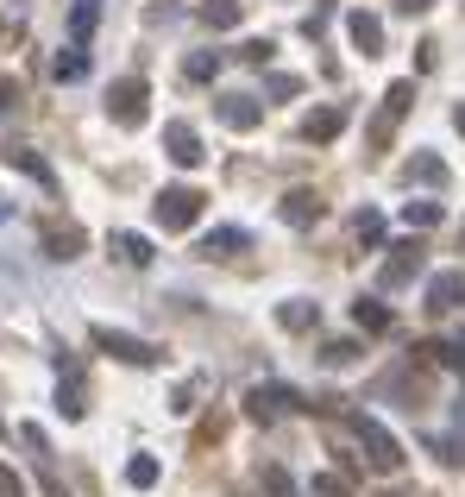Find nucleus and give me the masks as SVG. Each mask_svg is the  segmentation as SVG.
Wrapping results in <instances>:
<instances>
[{
  "label": "nucleus",
  "instance_id": "4468645a",
  "mask_svg": "<svg viewBox=\"0 0 465 497\" xmlns=\"http://www.w3.org/2000/svg\"><path fill=\"white\" fill-rule=\"evenodd\" d=\"M245 246H251V234H245V227H214L195 252H202V258H232V252H245Z\"/></svg>",
  "mask_w": 465,
  "mask_h": 497
},
{
  "label": "nucleus",
  "instance_id": "0eeeda50",
  "mask_svg": "<svg viewBox=\"0 0 465 497\" xmlns=\"http://www.w3.org/2000/svg\"><path fill=\"white\" fill-rule=\"evenodd\" d=\"M95 347H101V353H114V359H126V366H157V347H151V340H138V334L95 328Z\"/></svg>",
  "mask_w": 465,
  "mask_h": 497
},
{
  "label": "nucleus",
  "instance_id": "6ab92c4d",
  "mask_svg": "<svg viewBox=\"0 0 465 497\" xmlns=\"http://www.w3.org/2000/svg\"><path fill=\"white\" fill-rule=\"evenodd\" d=\"M57 403H63V416H82V409H89V390H82V372H76V366H63Z\"/></svg>",
  "mask_w": 465,
  "mask_h": 497
},
{
  "label": "nucleus",
  "instance_id": "2eb2a0df",
  "mask_svg": "<svg viewBox=\"0 0 465 497\" xmlns=\"http://www.w3.org/2000/svg\"><path fill=\"white\" fill-rule=\"evenodd\" d=\"M6 164H13V170H25L32 183H44V189H57V177H51V164H44V158H38L32 145H6Z\"/></svg>",
  "mask_w": 465,
  "mask_h": 497
},
{
  "label": "nucleus",
  "instance_id": "c85d7f7f",
  "mask_svg": "<svg viewBox=\"0 0 465 497\" xmlns=\"http://www.w3.org/2000/svg\"><path fill=\"white\" fill-rule=\"evenodd\" d=\"M232 57H239V63H251V70H264V63L277 57V44H270V38H245V44H239Z\"/></svg>",
  "mask_w": 465,
  "mask_h": 497
},
{
  "label": "nucleus",
  "instance_id": "72a5a7b5",
  "mask_svg": "<svg viewBox=\"0 0 465 497\" xmlns=\"http://www.w3.org/2000/svg\"><path fill=\"white\" fill-rule=\"evenodd\" d=\"M0 497H25V485H19V473H13V466H0Z\"/></svg>",
  "mask_w": 465,
  "mask_h": 497
},
{
  "label": "nucleus",
  "instance_id": "6e6552de",
  "mask_svg": "<svg viewBox=\"0 0 465 497\" xmlns=\"http://www.w3.org/2000/svg\"><path fill=\"white\" fill-rule=\"evenodd\" d=\"M214 120L232 132H251V126H264V101L258 95H214Z\"/></svg>",
  "mask_w": 465,
  "mask_h": 497
},
{
  "label": "nucleus",
  "instance_id": "7ed1b4c3",
  "mask_svg": "<svg viewBox=\"0 0 465 497\" xmlns=\"http://www.w3.org/2000/svg\"><path fill=\"white\" fill-rule=\"evenodd\" d=\"M409 108H415V82H390V95H384L377 120L365 126V145H371V151H390V139H396V126H403Z\"/></svg>",
  "mask_w": 465,
  "mask_h": 497
},
{
  "label": "nucleus",
  "instance_id": "b1692460",
  "mask_svg": "<svg viewBox=\"0 0 465 497\" xmlns=\"http://www.w3.org/2000/svg\"><path fill=\"white\" fill-rule=\"evenodd\" d=\"M434 221H441V202H422V196L403 202V227H409V234H428Z\"/></svg>",
  "mask_w": 465,
  "mask_h": 497
},
{
  "label": "nucleus",
  "instance_id": "5701e85b",
  "mask_svg": "<svg viewBox=\"0 0 465 497\" xmlns=\"http://www.w3.org/2000/svg\"><path fill=\"white\" fill-rule=\"evenodd\" d=\"M428 359H441L447 372H465V334H447V340H434V347H422Z\"/></svg>",
  "mask_w": 465,
  "mask_h": 497
},
{
  "label": "nucleus",
  "instance_id": "f03ea898",
  "mask_svg": "<svg viewBox=\"0 0 465 497\" xmlns=\"http://www.w3.org/2000/svg\"><path fill=\"white\" fill-rule=\"evenodd\" d=\"M202 208H208V196H202V189H189V183H170V189L151 202V221H157L164 234H183V227H195V221H202Z\"/></svg>",
  "mask_w": 465,
  "mask_h": 497
},
{
  "label": "nucleus",
  "instance_id": "a211bd4d",
  "mask_svg": "<svg viewBox=\"0 0 465 497\" xmlns=\"http://www.w3.org/2000/svg\"><path fill=\"white\" fill-rule=\"evenodd\" d=\"M352 328H365V334H384V328H390V309H384L377 296H358V302H352Z\"/></svg>",
  "mask_w": 465,
  "mask_h": 497
},
{
  "label": "nucleus",
  "instance_id": "4c0bfd02",
  "mask_svg": "<svg viewBox=\"0 0 465 497\" xmlns=\"http://www.w3.org/2000/svg\"><path fill=\"white\" fill-rule=\"evenodd\" d=\"M460 240H465V234H460Z\"/></svg>",
  "mask_w": 465,
  "mask_h": 497
},
{
  "label": "nucleus",
  "instance_id": "cd10ccee",
  "mask_svg": "<svg viewBox=\"0 0 465 497\" xmlns=\"http://www.w3.org/2000/svg\"><path fill=\"white\" fill-rule=\"evenodd\" d=\"M157 473H164V466H157L151 454H138V460L126 466V485H132V492H151V485H157Z\"/></svg>",
  "mask_w": 465,
  "mask_h": 497
},
{
  "label": "nucleus",
  "instance_id": "bb28decb",
  "mask_svg": "<svg viewBox=\"0 0 465 497\" xmlns=\"http://www.w3.org/2000/svg\"><path fill=\"white\" fill-rule=\"evenodd\" d=\"M183 76H189V82H214V76H221V51H195V57L183 63Z\"/></svg>",
  "mask_w": 465,
  "mask_h": 497
},
{
  "label": "nucleus",
  "instance_id": "423d86ee",
  "mask_svg": "<svg viewBox=\"0 0 465 497\" xmlns=\"http://www.w3.org/2000/svg\"><path fill=\"white\" fill-rule=\"evenodd\" d=\"M296 403H302V397H296L289 384H251V390H245V416H251V422H277V416L296 409Z\"/></svg>",
  "mask_w": 465,
  "mask_h": 497
},
{
  "label": "nucleus",
  "instance_id": "ddd939ff",
  "mask_svg": "<svg viewBox=\"0 0 465 497\" xmlns=\"http://www.w3.org/2000/svg\"><path fill=\"white\" fill-rule=\"evenodd\" d=\"M340 132H346V108H315V114L302 120V139H308V145H334Z\"/></svg>",
  "mask_w": 465,
  "mask_h": 497
},
{
  "label": "nucleus",
  "instance_id": "20e7f679",
  "mask_svg": "<svg viewBox=\"0 0 465 497\" xmlns=\"http://www.w3.org/2000/svg\"><path fill=\"white\" fill-rule=\"evenodd\" d=\"M422 264H428V246H422V240H396L390 258H384V271H377V290H403V283H415Z\"/></svg>",
  "mask_w": 465,
  "mask_h": 497
},
{
  "label": "nucleus",
  "instance_id": "9d476101",
  "mask_svg": "<svg viewBox=\"0 0 465 497\" xmlns=\"http://www.w3.org/2000/svg\"><path fill=\"white\" fill-rule=\"evenodd\" d=\"M465 309V271H434L428 277V315H453Z\"/></svg>",
  "mask_w": 465,
  "mask_h": 497
},
{
  "label": "nucleus",
  "instance_id": "473e14b6",
  "mask_svg": "<svg viewBox=\"0 0 465 497\" xmlns=\"http://www.w3.org/2000/svg\"><path fill=\"white\" fill-rule=\"evenodd\" d=\"M321 359H327V366H352L358 347H352V340H334V347H321Z\"/></svg>",
  "mask_w": 465,
  "mask_h": 497
},
{
  "label": "nucleus",
  "instance_id": "2f4dec72",
  "mask_svg": "<svg viewBox=\"0 0 465 497\" xmlns=\"http://www.w3.org/2000/svg\"><path fill=\"white\" fill-rule=\"evenodd\" d=\"M315 497H352V485L346 479H334V473H315V485H308Z\"/></svg>",
  "mask_w": 465,
  "mask_h": 497
},
{
  "label": "nucleus",
  "instance_id": "e433bc0d",
  "mask_svg": "<svg viewBox=\"0 0 465 497\" xmlns=\"http://www.w3.org/2000/svg\"><path fill=\"white\" fill-rule=\"evenodd\" d=\"M6 215H13V208H6V196H0V221H6Z\"/></svg>",
  "mask_w": 465,
  "mask_h": 497
},
{
  "label": "nucleus",
  "instance_id": "c756f323",
  "mask_svg": "<svg viewBox=\"0 0 465 497\" xmlns=\"http://www.w3.org/2000/svg\"><path fill=\"white\" fill-rule=\"evenodd\" d=\"M264 95H270V101H289V95H302V76H270Z\"/></svg>",
  "mask_w": 465,
  "mask_h": 497
},
{
  "label": "nucleus",
  "instance_id": "f257e3e1",
  "mask_svg": "<svg viewBox=\"0 0 465 497\" xmlns=\"http://www.w3.org/2000/svg\"><path fill=\"white\" fill-rule=\"evenodd\" d=\"M346 428H352V441L365 447V460H371L377 473H403V447H396V435H390L377 416H365V409H346Z\"/></svg>",
  "mask_w": 465,
  "mask_h": 497
},
{
  "label": "nucleus",
  "instance_id": "393cba45",
  "mask_svg": "<svg viewBox=\"0 0 465 497\" xmlns=\"http://www.w3.org/2000/svg\"><path fill=\"white\" fill-rule=\"evenodd\" d=\"M82 76H89V44H70L57 57V82H82Z\"/></svg>",
  "mask_w": 465,
  "mask_h": 497
},
{
  "label": "nucleus",
  "instance_id": "a878e982",
  "mask_svg": "<svg viewBox=\"0 0 465 497\" xmlns=\"http://www.w3.org/2000/svg\"><path fill=\"white\" fill-rule=\"evenodd\" d=\"M202 19H208L214 32H232V25H239V0H202Z\"/></svg>",
  "mask_w": 465,
  "mask_h": 497
},
{
  "label": "nucleus",
  "instance_id": "9b49d317",
  "mask_svg": "<svg viewBox=\"0 0 465 497\" xmlns=\"http://www.w3.org/2000/svg\"><path fill=\"white\" fill-rule=\"evenodd\" d=\"M346 38L365 51V57H384V25H377V13H365V6L346 13Z\"/></svg>",
  "mask_w": 465,
  "mask_h": 497
},
{
  "label": "nucleus",
  "instance_id": "dca6fc26",
  "mask_svg": "<svg viewBox=\"0 0 465 497\" xmlns=\"http://www.w3.org/2000/svg\"><path fill=\"white\" fill-rule=\"evenodd\" d=\"M95 25H101V0H76L70 6V44H89Z\"/></svg>",
  "mask_w": 465,
  "mask_h": 497
},
{
  "label": "nucleus",
  "instance_id": "1a4fd4ad",
  "mask_svg": "<svg viewBox=\"0 0 465 497\" xmlns=\"http://www.w3.org/2000/svg\"><path fill=\"white\" fill-rule=\"evenodd\" d=\"M164 151H170V164H183V170H195V164L208 158V151H202V132H195L189 120H170V126H164Z\"/></svg>",
  "mask_w": 465,
  "mask_h": 497
},
{
  "label": "nucleus",
  "instance_id": "f704fd0d",
  "mask_svg": "<svg viewBox=\"0 0 465 497\" xmlns=\"http://www.w3.org/2000/svg\"><path fill=\"white\" fill-rule=\"evenodd\" d=\"M6 108H19V82H13V76H0V114H6Z\"/></svg>",
  "mask_w": 465,
  "mask_h": 497
},
{
  "label": "nucleus",
  "instance_id": "4be33fe9",
  "mask_svg": "<svg viewBox=\"0 0 465 497\" xmlns=\"http://www.w3.org/2000/svg\"><path fill=\"white\" fill-rule=\"evenodd\" d=\"M108 246H114L119 264H151V240H145V234H114Z\"/></svg>",
  "mask_w": 465,
  "mask_h": 497
},
{
  "label": "nucleus",
  "instance_id": "7c9ffc66",
  "mask_svg": "<svg viewBox=\"0 0 465 497\" xmlns=\"http://www.w3.org/2000/svg\"><path fill=\"white\" fill-rule=\"evenodd\" d=\"M352 227H358V240H365V246H377V240H384V215H371V208H365Z\"/></svg>",
  "mask_w": 465,
  "mask_h": 497
},
{
  "label": "nucleus",
  "instance_id": "f8f14e48",
  "mask_svg": "<svg viewBox=\"0 0 465 497\" xmlns=\"http://www.w3.org/2000/svg\"><path fill=\"white\" fill-rule=\"evenodd\" d=\"M321 215H327V202H321L315 189H289V196H283V221H289V227H315Z\"/></svg>",
  "mask_w": 465,
  "mask_h": 497
},
{
  "label": "nucleus",
  "instance_id": "39448f33",
  "mask_svg": "<svg viewBox=\"0 0 465 497\" xmlns=\"http://www.w3.org/2000/svg\"><path fill=\"white\" fill-rule=\"evenodd\" d=\"M145 101H151L145 76H119L114 89H108V114H114L119 126H145Z\"/></svg>",
  "mask_w": 465,
  "mask_h": 497
},
{
  "label": "nucleus",
  "instance_id": "aec40b11",
  "mask_svg": "<svg viewBox=\"0 0 465 497\" xmlns=\"http://www.w3.org/2000/svg\"><path fill=\"white\" fill-rule=\"evenodd\" d=\"M82 246H89L82 227H44V252H51V258H76Z\"/></svg>",
  "mask_w": 465,
  "mask_h": 497
},
{
  "label": "nucleus",
  "instance_id": "c9c22d12",
  "mask_svg": "<svg viewBox=\"0 0 465 497\" xmlns=\"http://www.w3.org/2000/svg\"><path fill=\"white\" fill-rule=\"evenodd\" d=\"M453 126H460V132H465V101H460V114H453Z\"/></svg>",
  "mask_w": 465,
  "mask_h": 497
},
{
  "label": "nucleus",
  "instance_id": "f3484780",
  "mask_svg": "<svg viewBox=\"0 0 465 497\" xmlns=\"http://www.w3.org/2000/svg\"><path fill=\"white\" fill-rule=\"evenodd\" d=\"M277 321H283L289 334H308V328L321 321V302H302V296H296V302H283V309H277Z\"/></svg>",
  "mask_w": 465,
  "mask_h": 497
},
{
  "label": "nucleus",
  "instance_id": "412c9836",
  "mask_svg": "<svg viewBox=\"0 0 465 497\" xmlns=\"http://www.w3.org/2000/svg\"><path fill=\"white\" fill-rule=\"evenodd\" d=\"M409 183H428V189H441V183H447V164H441L434 151H415V158H409Z\"/></svg>",
  "mask_w": 465,
  "mask_h": 497
}]
</instances>
